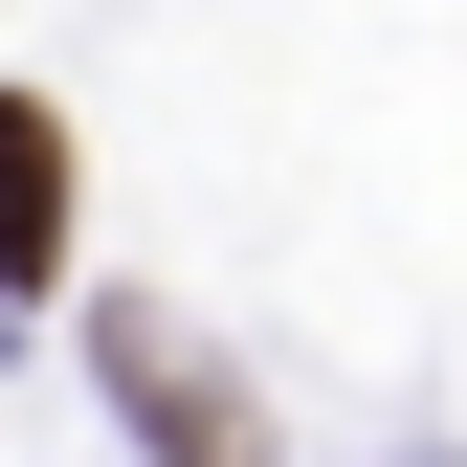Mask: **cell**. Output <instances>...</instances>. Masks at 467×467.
Listing matches in <instances>:
<instances>
[{"instance_id": "obj_1", "label": "cell", "mask_w": 467, "mask_h": 467, "mask_svg": "<svg viewBox=\"0 0 467 467\" xmlns=\"http://www.w3.org/2000/svg\"><path fill=\"white\" fill-rule=\"evenodd\" d=\"M89 357H111V400H134L156 467H267V423L223 400V357H179V312H89Z\"/></svg>"}, {"instance_id": "obj_2", "label": "cell", "mask_w": 467, "mask_h": 467, "mask_svg": "<svg viewBox=\"0 0 467 467\" xmlns=\"http://www.w3.org/2000/svg\"><path fill=\"white\" fill-rule=\"evenodd\" d=\"M0 289H67V111L0 89Z\"/></svg>"}]
</instances>
